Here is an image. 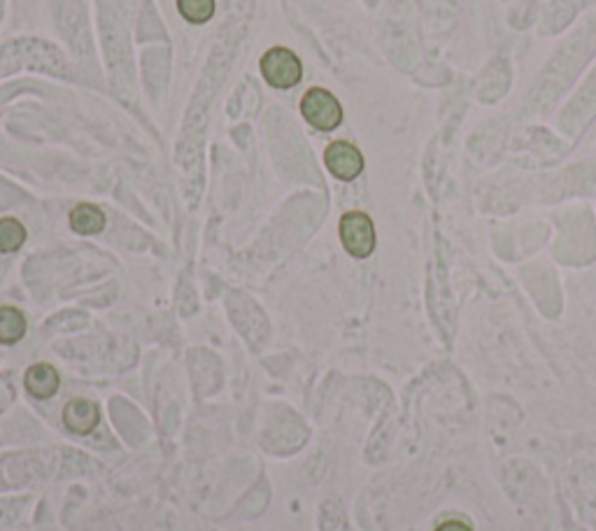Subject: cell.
<instances>
[{
    "instance_id": "cell-1",
    "label": "cell",
    "mask_w": 596,
    "mask_h": 531,
    "mask_svg": "<svg viewBox=\"0 0 596 531\" xmlns=\"http://www.w3.org/2000/svg\"><path fill=\"white\" fill-rule=\"evenodd\" d=\"M301 115L305 117L312 129L317 131H336L343 124V108H340L338 98L326 89H310L301 98Z\"/></svg>"
},
{
    "instance_id": "cell-2",
    "label": "cell",
    "mask_w": 596,
    "mask_h": 531,
    "mask_svg": "<svg viewBox=\"0 0 596 531\" xmlns=\"http://www.w3.org/2000/svg\"><path fill=\"white\" fill-rule=\"evenodd\" d=\"M261 73L264 80L275 89H292L301 82L303 66L301 59L287 47H271L261 56Z\"/></svg>"
},
{
    "instance_id": "cell-3",
    "label": "cell",
    "mask_w": 596,
    "mask_h": 531,
    "mask_svg": "<svg viewBox=\"0 0 596 531\" xmlns=\"http://www.w3.org/2000/svg\"><path fill=\"white\" fill-rule=\"evenodd\" d=\"M338 231L340 240H343V247L354 259L371 257L375 250V226L373 219L368 217L366 212H345L343 219H340Z\"/></svg>"
},
{
    "instance_id": "cell-4",
    "label": "cell",
    "mask_w": 596,
    "mask_h": 531,
    "mask_svg": "<svg viewBox=\"0 0 596 531\" xmlns=\"http://www.w3.org/2000/svg\"><path fill=\"white\" fill-rule=\"evenodd\" d=\"M324 164L333 177H338L343 182L357 180L361 171H364V157H361V152L354 145L345 143V140H336V143L326 147Z\"/></svg>"
},
{
    "instance_id": "cell-5",
    "label": "cell",
    "mask_w": 596,
    "mask_h": 531,
    "mask_svg": "<svg viewBox=\"0 0 596 531\" xmlns=\"http://www.w3.org/2000/svg\"><path fill=\"white\" fill-rule=\"evenodd\" d=\"M101 422V408L94 401L73 399L63 408V424L73 431V434H91Z\"/></svg>"
},
{
    "instance_id": "cell-6",
    "label": "cell",
    "mask_w": 596,
    "mask_h": 531,
    "mask_svg": "<svg viewBox=\"0 0 596 531\" xmlns=\"http://www.w3.org/2000/svg\"><path fill=\"white\" fill-rule=\"evenodd\" d=\"M61 375L52 364H33L24 375V387L33 399H52L59 392Z\"/></svg>"
},
{
    "instance_id": "cell-7",
    "label": "cell",
    "mask_w": 596,
    "mask_h": 531,
    "mask_svg": "<svg viewBox=\"0 0 596 531\" xmlns=\"http://www.w3.org/2000/svg\"><path fill=\"white\" fill-rule=\"evenodd\" d=\"M70 229L80 236H96L105 229V215L98 205L80 203L70 210Z\"/></svg>"
},
{
    "instance_id": "cell-8",
    "label": "cell",
    "mask_w": 596,
    "mask_h": 531,
    "mask_svg": "<svg viewBox=\"0 0 596 531\" xmlns=\"http://www.w3.org/2000/svg\"><path fill=\"white\" fill-rule=\"evenodd\" d=\"M26 317L19 308L0 306V343L14 345L26 336Z\"/></svg>"
},
{
    "instance_id": "cell-9",
    "label": "cell",
    "mask_w": 596,
    "mask_h": 531,
    "mask_svg": "<svg viewBox=\"0 0 596 531\" xmlns=\"http://www.w3.org/2000/svg\"><path fill=\"white\" fill-rule=\"evenodd\" d=\"M24 243H26L24 224L14 217L0 219V254L17 252Z\"/></svg>"
},
{
    "instance_id": "cell-10",
    "label": "cell",
    "mask_w": 596,
    "mask_h": 531,
    "mask_svg": "<svg viewBox=\"0 0 596 531\" xmlns=\"http://www.w3.org/2000/svg\"><path fill=\"white\" fill-rule=\"evenodd\" d=\"M177 10L189 24H208L215 17V0H177Z\"/></svg>"
},
{
    "instance_id": "cell-11",
    "label": "cell",
    "mask_w": 596,
    "mask_h": 531,
    "mask_svg": "<svg viewBox=\"0 0 596 531\" xmlns=\"http://www.w3.org/2000/svg\"><path fill=\"white\" fill-rule=\"evenodd\" d=\"M436 531H471V527L464 525V522H459V520H450V522H443V525Z\"/></svg>"
}]
</instances>
